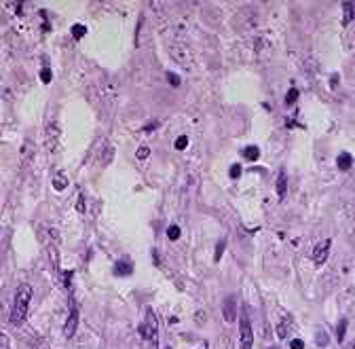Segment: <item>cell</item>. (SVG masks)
<instances>
[{
	"label": "cell",
	"mask_w": 355,
	"mask_h": 349,
	"mask_svg": "<svg viewBox=\"0 0 355 349\" xmlns=\"http://www.w3.org/2000/svg\"><path fill=\"white\" fill-rule=\"evenodd\" d=\"M30 300H32V286L30 284H21L15 292L13 300V311H11V322L15 326H21L28 318V309H30Z\"/></svg>",
	"instance_id": "6da1fadb"
},
{
	"label": "cell",
	"mask_w": 355,
	"mask_h": 349,
	"mask_svg": "<svg viewBox=\"0 0 355 349\" xmlns=\"http://www.w3.org/2000/svg\"><path fill=\"white\" fill-rule=\"evenodd\" d=\"M140 336L144 341V349H159V320L152 307H146L144 322L140 324Z\"/></svg>",
	"instance_id": "7a4b0ae2"
},
{
	"label": "cell",
	"mask_w": 355,
	"mask_h": 349,
	"mask_svg": "<svg viewBox=\"0 0 355 349\" xmlns=\"http://www.w3.org/2000/svg\"><path fill=\"white\" fill-rule=\"evenodd\" d=\"M239 330H241V349H252L254 347V332H252V322L245 314L239 316Z\"/></svg>",
	"instance_id": "3957f363"
},
{
	"label": "cell",
	"mask_w": 355,
	"mask_h": 349,
	"mask_svg": "<svg viewBox=\"0 0 355 349\" xmlns=\"http://www.w3.org/2000/svg\"><path fill=\"white\" fill-rule=\"evenodd\" d=\"M330 248H332V242H330V239H324L322 244H317V246L313 248L311 258H313V264H315V267H322V264L328 260V256H330Z\"/></svg>",
	"instance_id": "277c9868"
},
{
	"label": "cell",
	"mask_w": 355,
	"mask_h": 349,
	"mask_svg": "<svg viewBox=\"0 0 355 349\" xmlns=\"http://www.w3.org/2000/svg\"><path fill=\"white\" fill-rule=\"evenodd\" d=\"M76 328H78V309L74 305V300H70V316H68L66 324H64V334L70 339V336L76 334Z\"/></svg>",
	"instance_id": "5b68a950"
},
{
	"label": "cell",
	"mask_w": 355,
	"mask_h": 349,
	"mask_svg": "<svg viewBox=\"0 0 355 349\" xmlns=\"http://www.w3.org/2000/svg\"><path fill=\"white\" fill-rule=\"evenodd\" d=\"M222 318L224 322H235L237 320V300L233 296H229L227 300H224V305H222Z\"/></svg>",
	"instance_id": "8992f818"
},
{
	"label": "cell",
	"mask_w": 355,
	"mask_h": 349,
	"mask_svg": "<svg viewBox=\"0 0 355 349\" xmlns=\"http://www.w3.org/2000/svg\"><path fill=\"white\" fill-rule=\"evenodd\" d=\"M57 142H59V129H57L55 123H51L49 127H47V146H49L51 152H55Z\"/></svg>",
	"instance_id": "52a82bcc"
},
{
	"label": "cell",
	"mask_w": 355,
	"mask_h": 349,
	"mask_svg": "<svg viewBox=\"0 0 355 349\" xmlns=\"http://www.w3.org/2000/svg\"><path fill=\"white\" fill-rule=\"evenodd\" d=\"M112 273L116 275V278H127V275H131V273H134V264L129 262V260H118V262L114 264Z\"/></svg>",
	"instance_id": "ba28073f"
},
{
	"label": "cell",
	"mask_w": 355,
	"mask_h": 349,
	"mask_svg": "<svg viewBox=\"0 0 355 349\" xmlns=\"http://www.w3.org/2000/svg\"><path fill=\"white\" fill-rule=\"evenodd\" d=\"M286 190H288V174L281 170L279 176H277V197H279V201L286 199Z\"/></svg>",
	"instance_id": "9c48e42d"
},
{
	"label": "cell",
	"mask_w": 355,
	"mask_h": 349,
	"mask_svg": "<svg viewBox=\"0 0 355 349\" xmlns=\"http://www.w3.org/2000/svg\"><path fill=\"white\" fill-rule=\"evenodd\" d=\"M336 165H338V170H342V172L351 170V165H353V154H351V152H340L338 159H336Z\"/></svg>",
	"instance_id": "30bf717a"
},
{
	"label": "cell",
	"mask_w": 355,
	"mask_h": 349,
	"mask_svg": "<svg viewBox=\"0 0 355 349\" xmlns=\"http://www.w3.org/2000/svg\"><path fill=\"white\" fill-rule=\"evenodd\" d=\"M66 186H68V178H66V174H64V172L55 174V176H53V188H55V190H64Z\"/></svg>",
	"instance_id": "8fae6325"
},
{
	"label": "cell",
	"mask_w": 355,
	"mask_h": 349,
	"mask_svg": "<svg viewBox=\"0 0 355 349\" xmlns=\"http://www.w3.org/2000/svg\"><path fill=\"white\" fill-rule=\"evenodd\" d=\"M290 328H292V320L290 318H286V322L277 324V336H279V339H286V336L290 334Z\"/></svg>",
	"instance_id": "7c38bea8"
},
{
	"label": "cell",
	"mask_w": 355,
	"mask_h": 349,
	"mask_svg": "<svg viewBox=\"0 0 355 349\" xmlns=\"http://www.w3.org/2000/svg\"><path fill=\"white\" fill-rule=\"evenodd\" d=\"M243 157H245L247 161H258L260 148H258V146H245V148H243Z\"/></svg>",
	"instance_id": "4fadbf2b"
},
{
	"label": "cell",
	"mask_w": 355,
	"mask_h": 349,
	"mask_svg": "<svg viewBox=\"0 0 355 349\" xmlns=\"http://www.w3.org/2000/svg\"><path fill=\"white\" fill-rule=\"evenodd\" d=\"M342 9H345V17H342V26H349L353 21V3H342Z\"/></svg>",
	"instance_id": "5bb4252c"
},
{
	"label": "cell",
	"mask_w": 355,
	"mask_h": 349,
	"mask_svg": "<svg viewBox=\"0 0 355 349\" xmlns=\"http://www.w3.org/2000/svg\"><path fill=\"white\" fill-rule=\"evenodd\" d=\"M347 326H349V322H347V320H340V322H338V326H336V339H338V343L345 341Z\"/></svg>",
	"instance_id": "9a60e30c"
},
{
	"label": "cell",
	"mask_w": 355,
	"mask_h": 349,
	"mask_svg": "<svg viewBox=\"0 0 355 349\" xmlns=\"http://www.w3.org/2000/svg\"><path fill=\"white\" fill-rule=\"evenodd\" d=\"M180 235H182V228L178 226V224H171V226L167 228V239H169V242H175V239H180Z\"/></svg>",
	"instance_id": "2e32d148"
},
{
	"label": "cell",
	"mask_w": 355,
	"mask_h": 349,
	"mask_svg": "<svg viewBox=\"0 0 355 349\" xmlns=\"http://www.w3.org/2000/svg\"><path fill=\"white\" fill-rule=\"evenodd\" d=\"M224 248H227V239H220V242L216 244V254H214V260H216V262H220V260H222Z\"/></svg>",
	"instance_id": "e0dca14e"
},
{
	"label": "cell",
	"mask_w": 355,
	"mask_h": 349,
	"mask_svg": "<svg viewBox=\"0 0 355 349\" xmlns=\"http://www.w3.org/2000/svg\"><path fill=\"white\" fill-rule=\"evenodd\" d=\"M85 34H87V28L82 26V23H74V26H72V36H74V38H82Z\"/></svg>",
	"instance_id": "ac0fdd59"
},
{
	"label": "cell",
	"mask_w": 355,
	"mask_h": 349,
	"mask_svg": "<svg viewBox=\"0 0 355 349\" xmlns=\"http://www.w3.org/2000/svg\"><path fill=\"white\" fill-rule=\"evenodd\" d=\"M296 100H298V89H290L288 91V95H286V106H294L296 104Z\"/></svg>",
	"instance_id": "d6986e66"
},
{
	"label": "cell",
	"mask_w": 355,
	"mask_h": 349,
	"mask_svg": "<svg viewBox=\"0 0 355 349\" xmlns=\"http://www.w3.org/2000/svg\"><path fill=\"white\" fill-rule=\"evenodd\" d=\"M51 70H49V66H45L42 70H40V81L45 83V85H49V83H51Z\"/></svg>",
	"instance_id": "ffe728a7"
},
{
	"label": "cell",
	"mask_w": 355,
	"mask_h": 349,
	"mask_svg": "<svg viewBox=\"0 0 355 349\" xmlns=\"http://www.w3.org/2000/svg\"><path fill=\"white\" fill-rule=\"evenodd\" d=\"M76 212L78 214H85V197H82V192L76 195Z\"/></svg>",
	"instance_id": "44dd1931"
},
{
	"label": "cell",
	"mask_w": 355,
	"mask_h": 349,
	"mask_svg": "<svg viewBox=\"0 0 355 349\" xmlns=\"http://www.w3.org/2000/svg\"><path fill=\"white\" fill-rule=\"evenodd\" d=\"M173 146H175V150H184V148L188 146V138H186V136H180V138L175 140Z\"/></svg>",
	"instance_id": "7402d4cb"
},
{
	"label": "cell",
	"mask_w": 355,
	"mask_h": 349,
	"mask_svg": "<svg viewBox=\"0 0 355 349\" xmlns=\"http://www.w3.org/2000/svg\"><path fill=\"white\" fill-rule=\"evenodd\" d=\"M148 154H150V148H148V146H140L138 152H136V157H138L140 161H144V159H148Z\"/></svg>",
	"instance_id": "603a6c76"
},
{
	"label": "cell",
	"mask_w": 355,
	"mask_h": 349,
	"mask_svg": "<svg viewBox=\"0 0 355 349\" xmlns=\"http://www.w3.org/2000/svg\"><path fill=\"white\" fill-rule=\"evenodd\" d=\"M167 79H169V85H171V87H178V85H180V76H178L175 72H167Z\"/></svg>",
	"instance_id": "cb8c5ba5"
},
{
	"label": "cell",
	"mask_w": 355,
	"mask_h": 349,
	"mask_svg": "<svg viewBox=\"0 0 355 349\" xmlns=\"http://www.w3.org/2000/svg\"><path fill=\"white\" fill-rule=\"evenodd\" d=\"M72 275H74V271H66L64 273V286L68 288V290L72 288Z\"/></svg>",
	"instance_id": "d4e9b609"
},
{
	"label": "cell",
	"mask_w": 355,
	"mask_h": 349,
	"mask_svg": "<svg viewBox=\"0 0 355 349\" xmlns=\"http://www.w3.org/2000/svg\"><path fill=\"white\" fill-rule=\"evenodd\" d=\"M317 345H319V347H326V345H328V336H326V332H322V330L317 332Z\"/></svg>",
	"instance_id": "484cf974"
},
{
	"label": "cell",
	"mask_w": 355,
	"mask_h": 349,
	"mask_svg": "<svg viewBox=\"0 0 355 349\" xmlns=\"http://www.w3.org/2000/svg\"><path fill=\"white\" fill-rule=\"evenodd\" d=\"M290 349H304V341L302 339H292L290 341Z\"/></svg>",
	"instance_id": "4316f807"
},
{
	"label": "cell",
	"mask_w": 355,
	"mask_h": 349,
	"mask_svg": "<svg viewBox=\"0 0 355 349\" xmlns=\"http://www.w3.org/2000/svg\"><path fill=\"white\" fill-rule=\"evenodd\" d=\"M239 176H241V165H233V167H231V178L237 180Z\"/></svg>",
	"instance_id": "83f0119b"
},
{
	"label": "cell",
	"mask_w": 355,
	"mask_h": 349,
	"mask_svg": "<svg viewBox=\"0 0 355 349\" xmlns=\"http://www.w3.org/2000/svg\"><path fill=\"white\" fill-rule=\"evenodd\" d=\"M9 347H11V341L7 339L3 332H0V349H9Z\"/></svg>",
	"instance_id": "f1b7e54d"
},
{
	"label": "cell",
	"mask_w": 355,
	"mask_h": 349,
	"mask_svg": "<svg viewBox=\"0 0 355 349\" xmlns=\"http://www.w3.org/2000/svg\"><path fill=\"white\" fill-rule=\"evenodd\" d=\"M155 127H157V123H150V125L144 127V131H155Z\"/></svg>",
	"instance_id": "f546056e"
},
{
	"label": "cell",
	"mask_w": 355,
	"mask_h": 349,
	"mask_svg": "<svg viewBox=\"0 0 355 349\" xmlns=\"http://www.w3.org/2000/svg\"><path fill=\"white\" fill-rule=\"evenodd\" d=\"M167 349H169V347H167Z\"/></svg>",
	"instance_id": "4dcf8cb0"
}]
</instances>
